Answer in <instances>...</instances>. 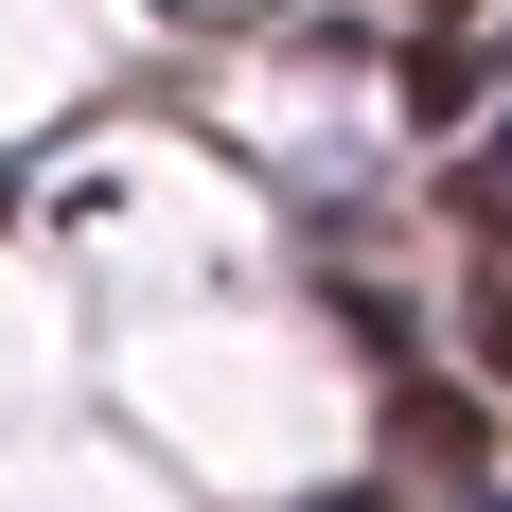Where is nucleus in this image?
Segmentation results:
<instances>
[{
    "instance_id": "f257e3e1",
    "label": "nucleus",
    "mask_w": 512,
    "mask_h": 512,
    "mask_svg": "<svg viewBox=\"0 0 512 512\" xmlns=\"http://www.w3.org/2000/svg\"><path fill=\"white\" fill-rule=\"evenodd\" d=\"M389 460L477 477V389H442V371H389Z\"/></svg>"
},
{
    "instance_id": "f03ea898",
    "label": "nucleus",
    "mask_w": 512,
    "mask_h": 512,
    "mask_svg": "<svg viewBox=\"0 0 512 512\" xmlns=\"http://www.w3.org/2000/svg\"><path fill=\"white\" fill-rule=\"evenodd\" d=\"M442 212H460L477 248H512V106H495V124H477V159H460V177H442Z\"/></svg>"
},
{
    "instance_id": "7ed1b4c3",
    "label": "nucleus",
    "mask_w": 512,
    "mask_h": 512,
    "mask_svg": "<svg viewBox=\"0 0 512 512\" xmlns=\"http://www.w3.org/2000/svg\"><path fill=\"white\" fill-rule=\"evenodd\" d=\"M460 106H477V53L424 36V53H407V124H460Z\"/></svg>"
},
{
    "instance_id": "20e7f679",
    "label": "nucleus",
    "mask_w": 512,
    "mask_h": 512,
    "mask_svg": "<svg viewBox=\"0 0 512 512\" xmlns=\"http://www.w3.org/2000/svg\"><path fill=\"white\" fill-rule=\"evenodd\" d=\"M460 354H477V371H495V389H512V301H495V283H477V301H460Z\"/></svg>"
},
{
    "instance_id": "39448f33",
    "label": "nucleus",
    "mask_w": 512,
    "mask_h": 512,
    "mask_svg": "<svg viewBox=\"0 0 512 512\" xmlns=\"http://www.w3.org/2000/svg\"><path fill=\"white\" fill-rule=\"evenodd\" d=\"M424 18H460V0H424Z\"/></svg>"
}]
</instances>
